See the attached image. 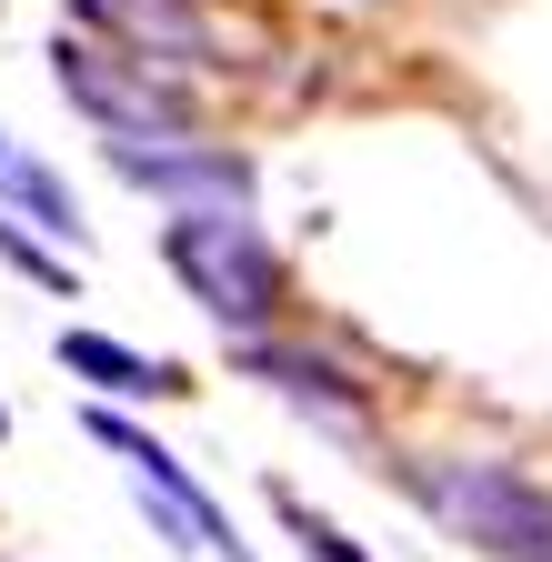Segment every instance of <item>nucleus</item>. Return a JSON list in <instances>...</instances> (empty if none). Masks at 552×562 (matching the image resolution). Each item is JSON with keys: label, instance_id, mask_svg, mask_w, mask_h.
<instances>
[{"label": "nucleus", "instance_id": "obj_5", "mask_svg": "<svg viewBox=\"0 0 552 562\" xmlns=\"http://www.w3.org/2000/svg\"><path fill=\"white\" fill-rule=\"evenodd\" d=\"M131 191H151L171 211H251V161L232 140H161V151H111Z\"/></svg>", "mask_w": 552, "mask_h": 562}, {"label": "nucleus", "instance_id": "obj_7", "mask_svg": "<svg viewBox=\"0 0 552 562\" xmlns=\"http://www.w3.org/2000/svg\"><path fill=\"white\" fill-rule=\"evenodd\" d=\"M50 351H60V372L91 382L101 402H181V392H191L181 362H161V351H131V341H111V331H60Z\"/></svg>", "mask_w": 552, "mask_h": 562}, {"label": "nucleus", "instance_id": "obj_2", "mask_svg": "<svg viewBox=\"0 0 552 562\" xmlns=\"http://www.w3.org/2000/svg\"><path fill=\"white\" fill-rule=\"evenodd\" d=\"M402 492L423 503L452 542L493 552V562H552V492L522 472V462H493V452H423L402 462Z\"/></svg>", "mask_w": 552, "mask_h": 562}, {"label": "nucleus", "instance_id": "obj_3", "mask_svg": "<svg viewBox=\"0 0 552 562\" xmlns=\"http://www.w3.org/2000/svg\"><path fill=\"white\" fill-rule=\"evenodd\" d=\"M50 81H60V101L101 131V151H161V140H201L191 91L171 81V70L111 50V41H71V31H60V41H50Z\"/></svg>", "mask_w": 552, "mask_h": 562}, {"label": "nucleus", "instance_id": "obj_12", "mask_svg": "<svg viewBox=\"0 0 552 562\" xmlns=\"http://www.w3.org/2000/svg\"><path fill=\"white\" fill-rule=\"evenodd\" d=\"M0 442H11V412H0Z\"/></svg>", "mask_w": 552, "mask_h": 562}, {"label": "nucleus", "instance_id": "obj_11", "mask_svg": "<svg viewBox=\"0 0 552 562\" xmlns=\"http://www.w3.org/2000/svg\"><path fill=\"white\" fill-rule=\"evenodd\" d=\"M0 261H11V271H31L41 292H71V261H60L31 222H11V211H0Z\"/></svg>", "mask_w": 552, "mask_h": 562}, {"label": "nucleus", "instance_id": "obj_6", "mask_svg": "<svg viewBox=\"0 0 552 562\" xmlns=\"http://www.w3.org/2000/svg\"><path fill=\"white\" fill-rule=\"evenodd\" d=\"M232 362L251 372V382H271L292 412H312L322 432H341V442H362V422H372V392L341 372V362H322V351H302V341H232Z\"/></svg>", "mask_w": 552, "mask_h": 562}, {"label": "nucleus", "instance_id": "obj_4", "mask_svg": "<svg viewBox=\"0 0 552 562\" xmlns=\"http://www.w3.org/2000/svg\"><path fill=\"white\" fill-rule=\"evenodd\" d=\"M91 442L101 452H121V472H131V492H142V513H151V532L171 542V552H212V562H251V542L232 532V513L201 492V472L171 452V442H151L142 422H121L111 402H91Z\"/></svg>", "mask_w": 552, "mask_h": 562}, {"label": "nucleus", "instance_id": "obj_8", "mask_svg": "<svg viewBox=\"0 0 552 562\" xmlns=\"http://www.w3.org/2000/svg\"><path fill=\"white\" fill-rule=\"evenodd\" d=\"M81 21L121 31V50L151 60V70H201L212 60V31H201V11H181V0H81Z\"/></svg>", "mask_w": 552, "mask_h": 562}, {"label": "nucleus", "instance_id": "obj_1", "mask_svg": "<svg viewBox=\"0 0 552 562\" xmlns=\"http://www.w3.org/2000/svg\"><path fill=\"white\" fill-rule=\"evenodd\" d=\"M161 261H171V281L232 341H271V322L292 312V271H282V251L261 241L251 211H171V222H161Z\"/></svg>", "mask_w": 552, "mask_h": 562}, {"label": "nucleus", "instance_id": "obj_10", "mask_svg": "<svg viewBox=\"0 0 552 562\" xmlns=\"http://www.w3.org/2000/svg\"><path fill=\"white\" fill-rule=\"evenodd\" d=\"M271 513H282V532L302 542V562H372V552H362L352 532H341L331 513H312V503H302L292 482H271Z\"/></svg>", "mask_w": 552, "mask_h": 562}, {"label": "nucleus", "instance_id": "obj_9", "mask_svg": "<svg viewBox=\"0 0 552 562\" xmlns=\"http://www.w3.org/2000/svg\"><path fill=\"white\" fill-rule=\"evenodd\" d=\"M0 211H11V222H31L41 241L81 251V201H71V181H60L31 140H11V131H0Z\"/></svg>", "mask_w": 552, "mask_h": 562}]
</instances>
